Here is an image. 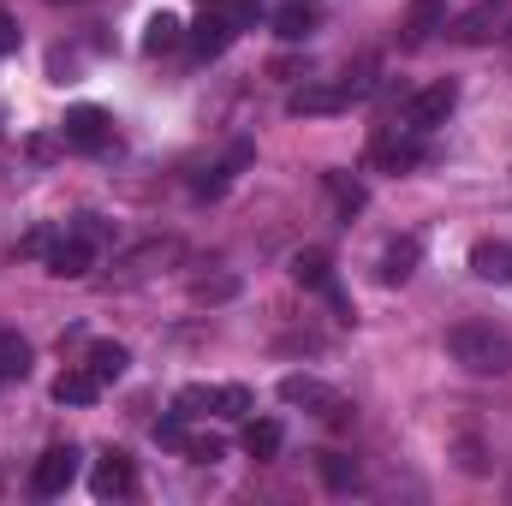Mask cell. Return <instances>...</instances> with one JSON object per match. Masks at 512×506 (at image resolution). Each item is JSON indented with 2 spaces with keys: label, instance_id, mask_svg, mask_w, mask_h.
Wrapping results in <instances>:
<instances>
[{
  "label": "cell",
  "instance_id": "7a4b0ae2",
  "mask_svg": "<svg viewBox=\"0 0 512 506\" xmlns=\"http://www.w3.org/2000/svg\"><path fill=\"white\" fill-rule=\"evenodd\" d=\"M280 399H286V405H298V411H310V417L352 423L346 393H340V387H328V381H316V376H280Z\"/></svg>",
  "mask_w": 512,
  "mask_h": 506
},
{
  "label": "cell",
  "instance_id": "d6986e66",
  "mask_svg": "<svg viewBox=\"0 0 512 506\" xmlns=\"http://www.w3.org/2000/svg\"><path fill=\"white\" fill-rule=\"evenodd\" d=\"M185 42V18H173V12H155L149 24H143V54H173Z\"/></svg>",
  "mask_w": 512,
  "mask_h": 506
},
{
  "label": "cell",
  "instance_id": "8fae6325",
  "mask_svg": "<svg viewBox=\"0 0 512 506\" xmlns=\"http://www.w3.org/2000/svg\"><path fill=\"white\" fill-rule=\"evenodd\" d=\"M340 108H352V96H346L340 84H304V90H292V102H286V114H298V120H310V114H340Z\"/></svg>",
  "mask_w": 512,
  "mask_h": 506
},
{
  "label": "cell",
  "instance_id": "d4e9b609",
  "mask_svg": "<svg viewBox=\"0 0 512 506\" xmlns=\"http://www.w3.org/2000/svg\"><path fill=\"white\" fill-rule=\"evenodd\" d=\"M185 453H191V465H221V459H227V441H221V435H191Z\"/></svg>",
  "mask_w": 512,
  "mask_h": 506
},
{
  "label": "cell",
  "instance_id": "4316f807",
  "mask_svg": "<svg viewBox=\"0 0 512 506\" xmlns=\"http://www.w3.org/2000/svg\"><path fill=\"white\" fill-rule=\"evenodd\" d=\"M233 292H239V280H233V274H221V280H197V286H191V298H197V304H227Z\"/></svg>",
  "mask_w": 512,
  "mask_h": 506
},
{
  "label": "cell",
  "instance_id": "83f0119b",
  "mask_svg": "<svg viewBox=\"0 0 512 506\" xmlns=\"http://www.w3.org/2000/svg\"><path fill=\"white\" fill-rule=\"evenodd\" d=\"M155 441H161V447H173V453H185V441H191V435H185V411L161 417V423H155Z\"/></svg>",
  "mask_w": 512,
  "mask_h": 506
},
{
  "label": "cell",
  "instance_id": "4dcf8cb0",
  "mask_svg": "<svg viewBox=\"0 0 512 506\" xmlns=\"http://www.w3.org/2000/svg\"><path fill=\"white\" fill-rule=\"evenodd\" d=\"M54 239H60V233H48V227H42V233H30V239H24V251H30V256H48V251H54Z\"/></svg>",
  "mask_w": 512,
  "mask_h": 506
},
{
  "label": "cell",
  "instance_id": "3957f363",
  "mask_svg": "<svg viewBox=\"0 0 512 506\" xmlns=\"http://www.w3.org/2000/svg\"><path fill=\"white\" fill-rule=\"evenodd\" d=\"M173 411H185V417H251V387H179Z\"/></svg>",
  "mask_w": 512,
  "mask_h": 506
},
{
  "label": "cell",
  "instance_id": "6da1fadb",
  "mask_svg": "<svg viewBox=\"0 0 512 506\" xmlns=\"http://www.w3.org/2000/svg\"><path fill=\"white\" fill-rule=\"evenodd\" d=\"M447 358L471 376H507L512 370V334L495 322H453L447 328Z\"/></svg>",
  "mask_w": 512,
  "mask_h": 506
},
{
  "label": "cell",
  "instance_id": "5b68a950",
  "mask_svg": "<svg viewBox=\"0 0 512 506\" xmlns=\"http://www.w3.org/2000/svg\"><path fill=\"white\" fill-rule=\"evenodd\" d=\"M60 137L72 143V149H108L114 143V120L96 108V102H78V108H66V120H60Z\"/></svg>",
  "mask_w": 512,
  "mask_h": 506
},
{
  "label": "cell",
  "instance_id": "cb8c5ba5",
  "mask_svg": "<svg viewBox=\"0 0 512 506\" xmlns=\"http://www.w3.org/2000/svg\"><path fill=\"white\" fill-rule=\"evenodd\" d=\"M0 376H30V346L24 340H12V334H0Z\"/></svg>",
  "mask_w": 512,
  "mask_h": 506
},
{
  "label": "cell",
  "instance_id": "4fadbf2b",
  "mask_svg": "<svg viewBox=\"0 0 512 506\" xmlns=\"http://www.w3.org/2000/svg\"><path fill=\"white\" fill-rule=\"evenodd\" d=\"M417 262H423V239H411V233L393 239L382 251V286H405V280L417 274Z\"/></svg>",
  "mask_w": 512,
  "mask_h": 506
},
{
  "label": "cell",
  "instance_id": "7402d4cb",
  "mask_svg": "<svg viewBox=\"0 0 512 506\" xmlns=\"http://www.w3.org/2000/svg\"><path fill=\"white\" fill-rule=\"evenodd\" d=\"M280 447H286V429H280L274 417H256L251 429H245V453H251V459H274Z\"/></svg>",
  "mask_w": 512,
  "mask_h": 506
},
{
  "label": "cell",
  "instance_id": "9c48e42d",
  "mask_svg": "<svg viewBox=\"0 0 512 506\" xmlns=\"http://www.w3.org/2000/svg\"><path fill=\"white\" fill-rule=\"evenodd\" d=\"M233 36H239V24H233V18H221V12H203L197 24H185V42H191V54H197V60H221V54L233 48Z\"/></svg>",
  "mask_w": 512,
  "mask_h": 506
},
{
  "label": "cell",
  "instance_id": "7c38bea8",
  "mask_svg": "<svg viewBox=\"0 0 512 506\" xmlns=\"http://www.w3.org/2000/svg\"><path fill=\"white\" fill-rule=\"evenodd\" d=\"M471 274L489 280V286H512V245L507 239H483V245H471Z\"/></svg>",
  "mask_w": 512,
  "mask_h": 506
},
{
  "label": "cell",
  "instance_id": "9a60e30c",
  "mask_svg": "<svg viewBox=\"0 0 512 506\" xmlns=\"http://www.w3.org/2000/svg\"><path fill=\"white\" fill-rule=\"evenodd\" d=\"M239 167H251V143H233V149H227V161H221V167H209V173L197 179V197H221V191L239 179Z\"/></svg>",
  "mask_w": 512,
  "mask_h": 506
},
{
  "label": "cell",
  "instance_id": "ac0fdd59",
  "mask_svg": "<svg viewBox=\"0 0 512 506\" xmlns=\"http://www.w3.org/2000/svg\"><path fill=\"white\" fill-rule=\"evenodd\" d=\"M292 280L310 286V292H328V286H334V262H328V251H316V245L298 251L292 256Z\"/></svg>",
  "mask_w": 512,
  "mask_h": 506
},
{
  "label": "cell",
  "instance_id": "603a6c76",
  "mask_svg": "<svg viewBox=\"0 0 512 506\" xmlns=\"http://www.w3.org/2000/svg\"><path fill=\"white\" fill-rule=\"evenodd\" d=\"M328 191H334V203H340V215H346V221L370 203V191H364L358 179H346V173H328Z\"/></svg>",
  "mask_w": 512,
  "mask_h": 506
},
{
  "label": "cell",
  "instance_id": "52a82bcc",
  "mask_svg": "<svg viewBox=\"0 0 512 506\" xmlns=\"http://www.w3.org/2000/svg\"><path fill=\"white\" fill-rule=\"evenodd\" d=\"M78 483V447L66 441V447H48L42 459H36V471H30V489L42 495V501H54V495H66Z\"/></svg>",
  "mask_w": 512,
  "mask_h": 506
},
{
  "label": "cell",
  "instance_id": "8992f818",
  "mask_svg": "<svg viewBox=\"0 0 512 506\" xmlns=\"http://www.w3.org/2000/svg\"><path fill=\"white\" fill-rule=\"evenodd\" d=\"M459 108V84L447 78V84H429V90H417L411 96V108H405V131H435V126H447V114Z\"/></svg>",
  "mask_w": 512,
  "mask_h": 506
},
{
  "label": "cell",
  "instance_id": "30bf717a",
  "mask_svg": "<svg viewBox=\"0 0 512 506\" xmlns=\"http://www.w3.org/2000/svg\"><path fill=\"white\" fill-rule=\"evenodd\" d=\"M90 489H96V501H120L137 489V471H131V459L120 447H108L102 459H96V477H90Z\"/></svg>",
  "mask_w": 512,
  "mask_h": 506
},
{
  "label": "cell",
  "instance_id": "277c9868",
  "mask_svg": "<svg viewBox=\"0 0 512 506\" xmlns=\"http://www.w3.org/2000/svg\"><path fill=\"white\" fill-rule=\"evenodd\" d=\"M453 36H459L465 48H489V42L512 36V0H483V6H471V12L453 24Z\"/></svg>",
  "mask_w": 512,
  "mask_h": 506
},
{
  "label": "cell",
  "instance_id": "f1b7e54d",
  "mask_svg": "<svg viewBox=\"0 0 512 506\" xmlns=\"http://www.w3.org/2000/svg\"><path fill=\"white\" fill-rule=\"evenodd\" d=\"M6 54H18V18L12 12H0V60Z\"/></svg>",
  "mask_w": 512,
  "mask_h": 506
},
{
  "label": "cell",
  "instance_id": "5bb4252c",
  "mask_svg": "<svg viewBox=\"0 0 512 506\" xmlns=\"http://www.w3.org/2000/svg\"><path fill=\"white\" fill-rule=\"evenodd\" d=\"M370 161H376V167H387V173H405V167H417V161H423V149H417V131H411V137H376Z\"/></svg>",
  "mask_w": 512,
  "mask_h": 506
},
{
  "label": "cell",
  "instance_id": "ba28073f",
  "mask_svg": "<svg viewBox=\"0 0 512 506\" xmlns=\"http://www.w3.org/2000/svg\"><path fill=\"white\" fill-rule=\"evenodd\" d=\"M96 268V245H90V233H60L54 239V251H48V274H60V280H84Z\"/></svg>",
  "mask_w": 512,
  "mask_h": 506
},
{
  "label": "cell",
  "instance_id": "ffe728a7",
  "mask_svg": "<svg viewBox=\"0 0 512 506\" xmlns=\"http://www.w3.org/2000/svg\"><path fill=\"white\" fill-rule=\"evenodd\" d=\"M310 30H316V6H310V0H286V6L274 12V36H280V42H304Z\"/></svg>",
  "mask_w": 512,
  "mask_h": 506
},
{
  "label": "cell",
  "instance_id": "484cf974",
  "mask_svg": "<svg viewBox=\"0 0 512 506\" xmlns=\"http://www.w3.org/2000/svg\"><path fill=\"white\" fill-rule=\"evenodd\" d=\"M435 18H441V12H435V0H423V6L411 12V24H405V48H417V42H429V30H435Z\"/></svg>",
  "mask_w": 512,
  "mask_h": 506
},
{
  "label": "cell",
  "instance_id": "44dd1931",
  "mask_svg": "<svg viewBox=\"0 0 512 506\" xmlns=\"http://www.w3.org/2000/svg\"><path fill=\"white\" fill-rule=\"evenodd\" d=\"M96 393H102V381L90 370H66L54 381V405H96Z\"/></svg>",
  "mask_w": 512,
  "mask_h": 506
},
{
  "label": "cell",
  "instance_id": "2e32d148",
  "mask_svg": "<svg viewBox=\"0 0 512 506\" xmlns=\"http://www.w3.org/2000/svg\"><path fill=\"white\" fill-rule=\"evenodd\" d=\"M316 471H322V483H328L334 495L364 489V471H358V459H346V453H316Z\"/></svg>",
  "mask_w": 512,
  "mask_h": 506
},
{
  "label": "cell",
  "instance_id": "1f68e13d",
  "mask_svg": "<svg viewBox=\"0 0 512 506\" xmlns=\"http://www.w3.org/2000/svg\"><path fill=\"white\" fill-rule=\"evenodd\" d=\"M203 6H215V0H203Z\"/></svg>",
  "mask_w": 512,
  "mask_h": 506
},
{
  "label": "cell",
  "instance_id": "e0dca14e",
  "mask_svg": "<svg viewBox=\"0 0 512 506\" xmlns=\"http://www.w3.org/2000/svg\"><path fill=\"white\" fill-rule=\"evenodd\" d=\"M84 370H90V376L108 387V381H120V376L131 370V352L120 346V340H96V346H90V364H84Z\"/></svg>",
  "mask_w": 512,
  "mask_h": 506
},
{
  "label": "cell",
  "instance_id": "f546056e",
  "mask_svg": "<svg viewBox=\"0 0 512 506\" xmlns=\"http://www.w3.org/2000/svg\"><path fill=\"white\" fill-rule=\"evenodd\" d=\"M262 18V0H233V24L245 30V24H256Z\"/></svg>",
  "mask_w": 512,
  "mask_h": 506
}]
</instances>
